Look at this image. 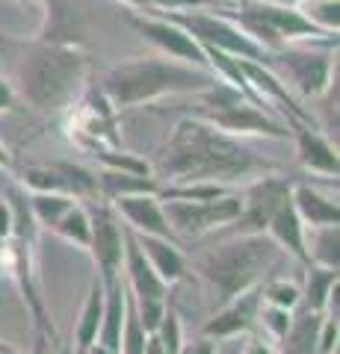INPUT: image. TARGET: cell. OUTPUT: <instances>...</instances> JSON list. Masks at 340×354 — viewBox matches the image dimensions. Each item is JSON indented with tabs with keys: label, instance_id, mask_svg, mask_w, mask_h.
I'll return each instance as SVG.
<instances>
[{
	"label": "cell",
	"instance_id": "6da1fadb",
	"mask_svg": "<svg viewBox=\"0 0 340 354\" xmlns=\"http://www.w3.org/2000/svg\"><path fill=\"white\" fill-rule=\"evenodd\" d=\"M267 162L243 148L231 133L207 124L204 118H181L172 127L160 157V174L175 180H237L249 177Z\"/></svg>",
	"mask_w": 340,
	"mask_h": 354
},
{
	"label": "cell",
	"instance_id": "7a4b0ae2",
	"mask_svg": "<svg viewBox=\"0 0 340 354\" xmlns=\"http://www.w3.org/2000/svg\"><path fill=\"white\" fill-rule=\"evenodd\" d=\"M18 50V83L24 101L39 113H60L71 106L83 92L89 53L80 44H53V41H9Z\"/></svg>",
	"mask_w": 340,
	"mask_h": 354
},
{
	"label": "cell",
	"instance_id": "3957f363",
	"mask_svg": "<svg viewBox=\"0 0 340 354\" xmlns=\"http://www.w3.org/2000/svg\"><path fill=\"white\" fill-rule=\"evenodd\" d=\"M219 77L213 71L195 68L169 57H130L107 68L101 77V92L116 109L151 104L166 95H195L213 86Z\"/></svg>",
	"mask_w": 340,
	"mask_h": 354
},
{
	"label": "cell",
	"instance_id": "277c9868",
	"mask_svg": "<svg viewBox=\"0 0 340 354\" xmlns=\"http://www.w3.org/2000/svg\"><path fill=\"white\" fill-rule=\"evenodd\" d=\"M278 254V242L263 234H243L234 242L216 248L211 254L195 263L199 274L213 286V292L219 295V301H231L240 292L251 290L263 274V269H269V263Z\"/></svg>",
	"mask_w": 340,
	"mask_h": 354
},
{
	"label": "cell",
	"instance_id": "5b68a950",
	"mask_svg": "<svg viewBox=\"0 0 340 354\" xmlns=\"http://www.w3.org/2000/svg\"><path fill=\"white\" fill-rule=\"evenodd\" d=\"M222 12L234 24L255 39L263 50H281L293 41H323L337 44V32H323L302 15L299 6L272 3V0H237L234 6H225Z\"/></svg>",
	"mask_w": 340,
	"mask_h": 354
},
{
	"label": "cell",
	"instance_id": "8992f818",
	"mask_svg": "<svg viewBox=\"0 0 340 354\" xmlns=\"http://www.w3.org/2000/svg\"><path fill=\"white\" fill-rule=\"evenodd\" d=\"M195 97H199L195 115L204 118L207 124L231 133V136H243V133H255V136H269V139L290 136V127L272 118L267 106L249 101L243 92H237L234 86L222 80L207 86L204 92H195Z\"/></svg>",
	"mask_w": 340,
	"mask_h": 354
},
{
	"label": "cell",
	"instance_id": "52a82bcc",
	"mask_svg": "<svg viewBox=\"0 0 340 354\" xmlns=\"http://www.w3.org/2000/svg\"><path fill=\"white\" fill-rule=\"evenodd\" d=\"M154 15L169 18L172 24L186 30L202 48H216V50L231 53L237 59H251V62H260V65L269 62V50H263L255 39H249L222 9H216V12L184 9V12H154Z\"/></svg>",
	"mask_w": 340,
	"mask_h": 354
},
{
	"label": "cell",
	"instance_id": "ba28073f",
	"mask_svg": "<svg viewBox=\"0 0 340 354\" xmlns=\"http://www.w3.org/2000/svg\"><path fill=\"white\" fill-rule=\"evenodd\" d=\"M267 68L278 77L284 86H293L305 97H320L332 88L334 77V53L332 48H299V44H284L281 50L269 53Z\"/></svg>",
	"mask_w": 340,
	"mask_h": 354
},
{
	"label": "cell",
	"instance_id": "9c48e42d",
	"mask_svg": "<svg viewBox=\"0 0 340 354\" xmlns=\"http://www.w3.org/2000/svg\"><path fill=\"white\" fill-rule=\"evenodd\" d=\"M122 15H125L127 24L136 30V36H142L148 44H154L163 57L211 71V62H207L204 48L186 30L172 24L169 18L154 15V12H142V9H130V6H122Z\"/></svg>",
	"mask_w": 340,
	"mask_h": 354
},
{
	"label": "cell",
	"instance_id": "30bf717a",
	"mask_svg": "<svg viewBox=\"0 0 340 354\" xmlns=\"http://www.w3.org/2000/svg\"><path fill=\"white\" fill-rule=\"evenodd\" d=\"M71 136L89 151H104L118 142L116 133V106L107 101L101 86H83V92L71 104Z\"/></svg>",
	"mask_w": 340,
	"mask_h": 354
},
{
	"label": "cell",
	"instance_id": "8fae6325",
	"mask_svg": "<svg viewBox=\"0 0 340 354\" xmlns=\"http://www.w3.org/2000/svg\"><path fill=\"white\" fill-rule=\"evenodd\" d=\"M243 213V198L240 195H222L216 201H166L163 216H166L172 234L199 236L204 230H213L219 225H231Z\"/></svg>",
	"mask_w": 340,
	"mask_h": 354
},
{
	"label": "cell",
	"instance_id": "7c38bea8",
	"mask_svg": "<svg viewBox=\"0 0 340 354\" xmlns=\"http://www.w3.org/2000/svg\"><path fill=\"white\" fill-rule=\"evenodd\" d=\"M89 213V251L101 272V283H113L122 269L125 257V227L118 225L116 213L107 204H95L86 209Z\"/></svg>",
	"mask_w": 340,
	"mask_h": 354
},
{
	"label": "cell",
	"instance_id": "4fadbf2b",
	"mask_svg": "<svg viewBox=\"0 0 340 354\" xmlns=\"http://www.w3.org/2000/svg\"><path fill=\"white\" fill-rule=\"evenodd\" d=\"M293 183L284 177H260L258 183H251L243 195V234H263L269 225L272 213L278 209V204L290 195Z\"/></svg>",
	"mask_w": 340,
	"mask_h": 354
},
{
	"label": "cell",
	"instance_id": "5bb4252c",
	"mask_svg": "<svg viewBox=\"0 0 340 354\" xmlns=\"http://www.w3.org/2000/svg\"><path fill=\"white\" fill-rule=\"evenodd\" d=\"M290 136L296 139V153H299V162L308 171L325 174V177H337L340 162H337V151L314 124H305L299 118H287Z\"/></svg>",
	"mask_w": 340,
	"mask_h": 354
},
{
	"label": "cell",
	"instance_id": "9a60e30c",
	"mask_svg": "<svg viewBox=\"0 0 340 354\" xmlns=\"http://www.w3.org/2000/svg\"><path fill=\"white\" fill-rule=\"evenodd\" d=\"M260 286H251V290L240 292L231 301H225L222 310L204 325V337H234V334H243L255 325V319L260 313Z\"/></svg>",
	"mask_w": 340,
	"mask_h": 354
},
{
	"label": "cell",
	"instance_id": "2e32d148",
	"mask_svg": "<svg viewBox=\"0 0 340 354\" xmlns=\"http://www.w3.org/2000/svg\"><path fill=\"white\" fill-rule=\"evenodd\" d=\"M45 21L39 30V41L53 44H80L83 48V18L74 6V0H42Z\"/></svg>",
	"mask_w": 340,
	"mask_h": 354
},
{
	"label": "cell",
	"instance_id": "e0dca14e",
	"mask_svg": "<svg viewBox=\"0 0 340 354\" xmlns=\"http://www.w3.org/2000/svg\"><path fill=\"white\" fill-rule=\"evenodd\" d=\"M113 201H116L118 213H122L139 234H151V236L175 242V234H172L166 216H163L157 195H122V198H113Z\"/></svg>",
	"mask_w": 340,
	"mask_h": 354
},
{
	"label": "cell",
	"instance_id": "ac0fdd59",
	"mask_svg": "<svg viewBox=\"0 0 340 354\" xmlns=\"http://www.w3.org/2000/svg\"><path fill=\"white\" fill-rule=\"evenodd\" d=\"M125 260H127V283H130L127 290L134 292V298H157V301H166V283L151 269V263L145 254H142L136 234L130 227H125Z\"/></svg>",
	"mask_w": 340,
	"mask_h": 354
},
{
	"label": "cell",
	"instance_id": "d6986e66",
	"mask_svg": "<svg viewBox=\"0 0 340 354\" xmlns=\"http://www.w3.org/2000/svg\"><path fill=\"white\" fill-rule=\"evenodd\" d=\"M267 227H269L272 239L278 242V248L290 251L296 260L308 263V251H305V227H302V218H299V213H296L290 195L278 204V209L272 213Z\"/></svg>",
	"mask_w": 340,
	"mask_h": 354
},
{
	"label": "cell",
	"instance_id": "ffe728a7",
	"mask_svg": "<svg viewBox=\"0 0 340 354\" xmlns=\"http://www.w3.org/2000/svg\"><path fill=\"white\" fill-rule=\"evenodd\" d=\"M136 242H139L142 254L148 257L151 269L157 272V278L166 283V286L184 278L186 263H184V257H181V251L175 248V242L160 239V236H151V234H136Z\"/></svg>",
	"mask_w": 340,
	"mask_h": 354
},
{
	"label": "cell",
	"instance_id": "44dd1931",
	"mask_svg": "<svg viewBox=\"0 0 340 354\" xmlns=\"http://www.w3.org/2000/svg\"><path fill=\"white\" fill-rule=\"evenodd\" d=\"M125 292H127V286L118 278L104 286V316H101V328H98V342H101L104 348L116 351V354H118V348H122Z\"/></svg>",
	"mask_w": 340,
	"mask_h": 354
},
{
	"label": "cell",
	"instance_id": "7402d4cb",
	"mask_svg": "<svg viewBox=\"0 0 340 354\" xmlns=\"http://www.w3.org/2000/svg\"><path fill=\"white\" fill-rule=\"evenodd\" d=\"M293 198V207L299 218L311 227H323V225H337L340 221V209L334 201H328L325 195H320L316 189H311L308 183H293L290 189Z\"/></svg>",
	"mask_w": 340,
	"mask_h": 354
},
{
	"label": "cell",
	"instance_id": "603a6c76",
	"mask_svg": "<svg viewBox=\"0 0 340 354\" xmlns=\"http://www.w3.org/2000/svg\"><path fill=\"white\" fill-rule=\"evenodd\" d=\"M323 313L305 307L299 316L290 319L287 330L278 337L281 339V354H316V334H320Z\"/></svg>",
	"mask_w": 340,
	"mask_h": 354
},
{
	"label": "cell",
	"instance_id": "cb8c5ba5",
	"mask_svg": "<svg viewBox=\"0 0 340 354\" xmlns=\"http://www.w3.org/2000/svg\"><path fill=\"white\" fill-rule=\"evenodd\" d=\"M98 177V189L107 198H122V195H157L160 186L154 177H142V174H127V171H116L107 169Z\"/></svg>",
	"mask_w": 340,
	"mask_h": 354
},
{
	"label": "cell",
	"instance_id": "d4e9b609",
	"mask_svg": "<svg viewBox=\"0 0 340 354\" xmlns=\"http://www.w3.org/2000/svg\"><path fill=\"white\" fill-rule=\"evenodd\" d=\"M101 316H104V283L92 281L89 286V298L83 304L80 322H78V351L86 354V348L98 339V328H101Z\"/></svg>",
	"mask_w": 340,
	"mask_h": 354
},
{
	"label": "cell",
	"instance_id": "484cf974",
	"mask_svg": "<svg viewBox=\"0 0 340 354\" xmlns=\"http://www.w3.org/2000/svg\"><path fill=\"white\" fill-rule=\"evenodd\" d=\"M337 283V269H325V266H316V263H308V278H305V307L308 310H316L323 313L325 310V301L332 295Z\"/></svg>",
	"mask_w": 340,
	"mask_h": 354
},
{
	"label": "cell",
	"instance_id": "4316f807",
	"mask_svg": "<svg viewBox=\"0 0 340 354\" xmlns=\"http://www.w3.org/2000/svg\"><path fill=\"white\" fill-rule=\"evenodd\" d=\"M340 230L337 225H323L316 227L314 234V248H311V260L308 263H316V266H325V269H337L340 266Z\"/></svg>",
	"mask_w": 340,
	"mask_h": 354
},
{
	"label": "cell",
	"instance_id": "83f0119b",
	"mask_svg": "<svg viewBox=\"0 0 340 354\" xmlns=\"http://www.w3.org/2000/svg\"><path fill=\"white\" fill-rule=\"evenodd\" d=\"M302 15L311 21L314 27L323 32H337L340 30V0H299L296 3Z\"/></svg>",
	"mask_w": 340,
	"mask_h": 354
},
{
	"label": "cell",
	"instance_id": "f1b7e54d",
	"mask_svg": "<svg viewBox=\"0 0 340 354\" xmlns=\"http://www.w3.org/2000/svg\"><path fill=\"white\" fill-rule=\"evenodd\" d=\"M60 236H65L69 242H78V245L89 248V213H86L83 207H69L65 213L60 216V221L53 225Z\"/></svg>",
	"mask_w": 340,
	"mask_h": 354
},
{
	"label": "cell",
	"instance_id": "f546056e",
	"mask_svg": "<svg viewBox=\"0 0 340 354\" xmlns=\"http://www.w3.org/2000/svg\"><path fill=\"white\" fill-rule=\"evenodd\" d=\"M74 201L69 195H60V192H36L30 198V209H33V216H36L39 225H57L60 216L69 209Z\"/></svg>",
	"mask_w": 340,
	"mask_h": 354
},
{
	"label": "cell",
	"instance_id": "4dcf8cb0",
	"mask_svg": "<svg viewBox=\"0 0 340 354\" xmlns=\"http://www.w3.org/2000/svg\"><path fill=\"white\" fill-rule=\"evenodd\" d=\"M260 298L272 307H284V310H293L296 304H299V286L296 283H287V281H269L260 286Z\"/></svg>",
	"mask_w": 340,
	"mask_h": 354
},
{
	"label": "cell",
	"instance_id": "1f68e13d",
	"mask_svg": "<svg viewBox=\"0 0 340 354\" xmlns=\"http://www.w3.org/2000/svg\"><path fill=\"white\" fill-rule=\"evenodd\" d=\"M98 160H101L107 169H116V171H127V174H142V177H151V165L145 160L134 157V153H118V151H98Z\"/></svg>",
	"mask_w": 340,
	"mask_h": 354
},
{
	"label": "cell",
	"instance_id": "d6a6232c",
	"mask_svg": "<svg viewBox=\"0 0 340 354\" xmlns=\"http://www.w3.org/2000/svg\"><path fill=\"white\" fill-rule=\"evenodd\" d=\"M154 334L160 337L166 354H181V346H184V342H181V339H184V337H181V322H178V316H175L172 310H166V313H163V319H160V325H157Z\"/></svg>",
	"mask_w": 340,
	"mask_h": 354
},
{
	"label": "cell",
	"instance_id": "836d02e7",
	"mask_svg": "<svg viewBox=\"0 0 340 354\" xmlns=\"http://www.w3.org/2000/svg\"><path fill=\"white\" fill-rule=\"evenodd\" d=\"M258 319H263V325H267L276 337H281L284 330H287V325H290V310H284V307H272V304H269V307H260Z\"/></svg>",
	"mask_w": 340,
	"mask_h": 354
},
{
	"label": "cell",
	"instance_id": "e575fe53",
	"mask_svg": "<svg viewBox=\"0 0 340 354\" xmlns=\"http://www.w3.org/2000/svg\"><path fill=\"white\" fill-rule=\"evenodd\" d=\"M21 97L15 92V86L6 80V77H0V113H21Z\"/></svg>",
	"mask_w": 340,
	"mask_h": 354
},
{
	"label": "cell",
	"instance_id": "d590c367",
	"mask_svg": "<svg viewBox=\"0 0 340 354\" xmlns=\"http://www.w3.org/2000/svg\"><path fill=\"white\" fill-rule=\"evenodd\" d=\"M12 236V209L6 201H0V242Z\"/></svg>",
	"mask_w": 340,
	"mask_h": 354
},
{
	"label": "cell",
	"instance_id": "8d00e7d4",
	"mask_svg": "<svg viewBox=\"0 0 340 354\" xmlns=\"http://www.w3.org/2000/svg\"><path fill=\"white\" fill-rule=\"evenodd\" d=\"M181 354H216V351H213V342H207L204 337V339L190 342V346H181Z\"/></svg>",
	"mask_w": 340,
	"mask_h": 354
},
{
	"label": "cell",
	"instance_id": "74e56055",
	"mask_svg": "<svg viewBox=\"0 0 340 354\" xmlns=\"http://www.w3.org/2000/svg\"><path fill=\"white\" fill-rule=\"evenodd\" d=\"M142 354H166V348H163V342H160L157 334H148L145 337V351H142Z\"/></svg>",
	"mask_w": 340,
	"mask_h": 354
},
{
	"label": "cell",
	"instance_id": "f35d334b",
	"mask_svg": "<svg viewBox=\"0 0 340 354\" xmlns=\"http://www.w3.org/2000/svg\"><path fill=\"white\" fill-rule=\"evenodd\" d=\"M246 354H276V351H272L269 346H263V342H251Z\"/></svg>",
	"mask_w": 340,
	"mask_h": 354
},
{
	"label": "cell",
	"instance_id": "ab89813d",
	"mask_svg": "<svg viewBox=\"0 0 340 354\" xmlns=\"http://www.w3.org/2000/svg\"><path fill=\"white\" fill-rule=\"evenodd\" d=\"M86 354H116V351H109V348H104V346H101V342H98V346H95V342H92V346H89V348H86Z\"/></svg>",
	"mask_w": 340,
	"mask_h": 354
},
{
	"label": "cell",
	"instance_id": "60d3db41",
	"mask_svg": "<svg viewBox=\"0 0 340 354\" xmlns=\"http://www.w3.org/2000/svg\"><path fill=\"white\" fill-rule=\"evenodd\" d=\"M0 165H3V169H9V165H12V157H9V151L0 145Z\"/></svg>",
	"mask_w": 340,
	"mask_h": 354
},
{
	"label": "cell",
	"instance_id": "b9f144b4",
	"mask_svg": "<svg viewBox=\"0 0 340 354\" xmlns=\"http://www.w3.org/2000/svg\"><path fill=\"white\" fill-rule=\"evenodd\" d=\"M36 354H45V339H39V346H36Z\"/></svg>",
	"mask_w": 340,
	"mask_h": 354
},
{
	"label": "cell",
	"instance_id": "7bdbcfd3",
	"mask_svg": "<svg viewBox=\"0 0 340 354\" xmlns=\"http://www.w3.org/2000/svg\"><path fill=\"white\" fill-rule=\"evenodd\" d=\"M272 3H290V6H296L299 0H272Z\"/></svg>",
	"mask_w": 340,
	"mask_h": 354
},
{
	"label": "cell",
	"instance_id": "ee69618b",
	"mask_svg": "<svg viewBox=\"0 0 340 354\" xmlns=\"http://www.w3.org/2000/svg\"><path fill=\"white\" fill-rule=\"evenodd\" d=\"M15 3H42V0H15Z\"/></svg>",
	"mask_w": 340,
	"mask_h": 354
},
{
	"label": "cell",
	"instance_id": "f6af8a7d",
	"mask_svg": "<svg viewBox=\"0 0 340 354\" xmlns=\"http://www.w3.org/2000/svg\"><path fill=\"white\" fill-rule=\"evenodd\" d=\"M0 351H12V348H9V346H3V342H0Z\"/></svg>",
	"mask_w": 340,
	"mask_h": 354
},
{
	"label": "cell",
	"instance_id": "bcb514c9",
	"mask_svg": "<svg viewBox=\"0 0 340 354\" xmlns=\"http://www.w3.org/2000/svg\"><path fill=\"white\" fill-rule=\"evenodd\" d=\"M0 354H15V351H0Z\"/></svg>",
	"mask_w": 340,
	"mask_h": 354
},
{
	"label": "cell",
	"instance_id": "7dc6e473",
	"mask_svg": "<svg viewBox=\"0 0 340 354\" xmlns=\"http://www.w3.org/2000/svg\"><path fill=\"white\" fill-rule=\"evenodd\" d=\"M334 354H337V351H334Z\"/></svg>",
	"mask_w": 340,
	"mask_h": 354
}]
</instances>
